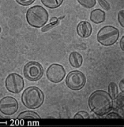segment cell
Returning <instances> with one entry per match:
<instances>
[{
	"mask_svg": "<svg viewBox=\"0 0 124 127\" xmlns=\"http://www.w3.org/2000/svg\"><path fill=\"white\" fill-rule=\"evenodd\" d=\"M106 19V13L100 9H93L90 14V20L96 24L103 23Z\"/></svg>",
	"mask_w": 124,
	"mask_h": 127,
	"instance_id": "cell-11",
	"label": "cell"
},
{
	"mask_svg": "<svg viewBox=\"0 0 124 127\" xmlns=\"http://www.w3.org/2000/svg\"><path fill=\"white\" fill-rule=\"evenodd\" d=\"M68 62L70 65L74 68H79L83 64L82 56L76 51H73L68 57Z\"/></svg>",
	"mask_w": 124,
	"mask_h": 127,
	"instance_id": "cell-12",
	"label": "cell"
},
{
	"mask_svg": "<svg viewBox=\"0 0 124 127\" xmlns=\"http://www.w3.org/2000/svg\"><path fill=\"white\" fill-rule=\"evenodd\" d=\"M109 114V113H108ZM106 119H121V118H123L121 115H119V114L116 113V112H111L106 117Z\"/></svg>",
	"mask_w": 124,
	"mask_h": 127,
	"instance_id": "cell-22",
	"label": "cell"
},
{
	"mask_svg": "<svg viewBox=\"0 0 124 127\" xmlns=\"http://www.w3.org/2000/svg\"><path fill=\"white\" fill-rule=\"evenodd\" d=\"M47 79L53 83H59L66 76V70L62 65L54 63L48 67L47 72Z\"/></svg>",
	"mask_w": 124,
	"mask_h": 127,
	"instance_id": "cell-9",
	"label": "cell"
},
{
	"mask_svg": "<svg viewBox=\"0 0 124 127\" xmlns=\"http://www.w3.org/2000/svg\"><path fill=\"white\" fill-rule=\"evenodd\" d=\"M73 118L74 119H89L90 116L88 112H85V111H80L73 116Z\"/></svg>",
	"mask_w": 124,
	"mask_h": 127,
	"instance_id": "cell-18",
	"label": "cell"
},
{
	"mask_svg": "<svg viewBox=\"0 0 124 127\" xmlns=\"http://www.w3.org/2000/svg\"><path fill=\"white\" fill-rule=\"evenodd\" d=\"M108 90H109V94L110 95V96L113 99H115L119 95V88H118L117 85L114 82H110L108 87Z\"/></svg>",
	"mask_w": 124,
	"mask_h": 127,
	"instance_id": "cell-16",
	"label": "cell"
},
{
	"mask_svg": "<svg viewBox=\"0 0 124 127\" xmlns=\"http://www.w3.org/2000/svg\"><path fill=\"white\" fill-rule=\"evenodd\" d=\"M120 46L121 48V50L124 51V36H122L121 41H120Z\"/></svg>",
	"mask_w": 124,
	"mask_h": 127,
	"instance_id": "cell-24",
	"label": "cell"
},
{
	"mask_svg": "<svg viewBox=\"0 0 124 127\" xmlns=\"http://www.w3.org/2000/svg\"><path fill=\"white\" fill-rule=\"evenodd\" d=\"M65 17V16H60V17H56L54 16L50 19V23L48 24L47 25H44L42 29H41V32H47L48 31L51 30L52 29H54V27H56L60 24V21L63 19Z\"/></svg>",
	"mask_w": 124,
	"mask_h": 127,
	"instance_id": "cell-14",
	"label": "cell"
},
{
	"mask_svg": "<svg viewBox=\"0 0 124 127\" xmlns=\"http://www.w3.org/2000/svg\"><path fill=\"white\" fill-rule=\"evenodd\" d=\"M18 120L24 119H41V117L35 112L33 111H24L21 112L17 117Z\"/></svg>",
	"mask_w": 124,
	"mask_h": 127,
	"instance_id": "cell-13",
	"label": "cell"
},
{
	"mask_svg": "<svg viewBox=\"0 0 124 127\" xmlns=\"http://www.w3.org/2000/svg\"><path fill=\"white\" fill-rule=\"evenodd\" d=\"M0 119H5L4 117H3L2 116H1V115H0Z\"/></svg>",
	"mask_w": 124,
	"mask_h": 127,
	"instance_id": "cell-25",
	"label": "cell"
},
{
	"mask_svg": "<svg viewBox=\"0 0 124 127\" xmlns=\"http://www.w3.org/2000/svg\"><path fill=\"white\" fill-rule=\"evenodd\" d=\"M98 4L103 8L104 10L109 11L111 9V6L106 0H98Z\"/></svg>",
	"mask_w": 124,
	"mask_h": 127,
	"instance_id": "cell-19",
	"label": "cell"
},
{
	"mask_svg": "<svg viewBox=\"0 0 124 127\" xmlns=\"http://www.w3.org/2000/svg\"><path fill=\"white\" fill-rule=\"evenodd\" d=\"M86 83V77L82 72L73 70L70 72L66 77V85L70 90L78 91L81 90Z\"/></svg>",
	"mask_w": 124,
	"mask_h": 127,
	"instance_id": "cell-5",
	"label": "cell"
},
{
	"mask_svg": "<svg viewBox=\"0 0 124 127\" xmlns=\"http://www.w3.org/2000/svg\"><path fill=\"white\" fill-rule=\"evenodd\" d=\"M93 31L91 24L86 21H82L78 23L76 27V32L77 34L80 37L86 38L91 35Z\"/></svg>",
	"mask_w": 124,
	"mask_h": 127,
	"instance_id": "cell-10",
	"label": "cell"
},
{
	"mask_svg": "<svg viewBox=\"0 0 124 127\" xmlns=\"http://www.w3.org/2000/svg\"><path fill=\"white\" fill-rule=\"evenodd\" d=\"M22 104L29 109H36L41 107L44 101V95L36 87H27L21 95Z\"/></svg>",
	"mask_w": 124,
	"mask_h": 127,
	"instance_id": "cell-2",
	"label": "cell"
},
{
	"mask_svg": "<svg viewBox=\"0 0 124 127\" xmlns=\"http://www.w3.org/2000/svg\"><path fill=\"white\" fill-rule=\"evenodd\" d=\"M19 110L18 101L14 97L7 96L0 100V112L6 116H11Z\"/></svg>",
	"mask_w": 124,
	"mask_h": 127,
	"instance_id": "cell-8",
	"label": "cell"
},
{
	"mask_svg": "<svg viewBox=\"0 0 124 127\" xmlns=\"http://www.w3.org/2000/svg\"><path fill=\"white\" fill-rule=\"evenodd\" d=\"M88 107L91 111L98 117H103L114 108V99L109 92L102 90L94 91L88 98Z\"/></svg>",
	"mask_w": 124,
	"mask_h": 127,
	"instance_id": "cell-1",
	"label": "cell"
},
{
	"mask_svg": "<svg viewBox=\"0 0 124 127\" xmlns=\"http://www.w3.org/2000/svg\"><path fill=\"white\" fill-rule=\"evenodd\" d=\"M26 21L34 28H41L49 20V13L43 6L36 5L29 8L26 14Z\"/></svg>",
	"mask_w": 124,
	"mask_h": 127,
	"instance_id": "cell-3",
	"label": "cell"
},
{
	"mask_svg": "<svg viewBox=\"0 0 124 127\" xmlns=\"http://www.w3.org/2000/svg\"><path fill=\"white\" fill-rule=\"evenodd\" d=\"M78 2L86 9H91L96 4V0H77Z\"/></svg>",
	"mask_w": 124,
	"mask_h": 127,
	"instance_id": "cell-17",
	"label": "cell"
},
{
	"mask_svg": "<svg viewBox=\"0 0 124 127\" xmlns=\"http://www.w3.org/2000/svg\"><path fill=\"white\" fill-rule=\"evenodd\" d=\"M23 73L28 80L37 81L43 76L44 68L39 63L36 61H30L24 67Z\"/></svg>",
	"mask_w": 124,
	"mask_h": 127,
	"instance_id": "cell-6",
	"label": "cell"
},
{
	"mask_svg": "<svg viewBox=\"0 0 124 127\" xmlns=\"http://www.w3.org/2000/svg\"><path fill=\"white\" fill-rule=\"evenodd\" d=\"M41 3L49 9H57L62 5L63 0H41Z\"/></svg>",
	"mask_w": 124,
	"mask_h": 127,
	"instance_id": "cell-15",
	"label": "cell"
},
{
	"mask_svg": "<svg viewBox=\"0 0 124 127\" xmlns=\"http://www.w3.org/2000/svg\"><path fill=\"white\" fill-rule=\"evenodd\" d=\"M16 1L20 5L29 6L33 4L35 1V0H16Z\"/></svg>",
	"mask_w": 124,
	"mask_h": 127,
	"instance_id": "cell-21",
	"label": "cell"
},
{
	"mask_svg": "<svg viewBox=\"0 0 124 127\" xmlns=\"http://www.w3.org/2000/svg\"><path fill=\"white\" fill-rule=\"evenodd\" d=\"M1 27H0V33H1Z\"/></svg>",
	"mask_w": 124,
	"mask_h": 127,
	"instance_id": "cell-26",
	"label": "cell"
},
{
	"mask_svg": "<svg viewBox=\"0 0 124 127\" xmlns=\"http://www.w3.org/2000/svg\"><path fill=\"white\" fill-rule=\"evenodd\" d=\"M118 21L122 27H124V11L121 10L118 14Z\"/></svg>",
	"mask_w": 124,
	"mask_h": 127,
	"instance_id": "cell-20",
	"label": "cell"
},
{
	"mask_svg": "<svg viewBox=\"0 0 124 127\" xmlns=\"http://www.w3.org/2000/svg\"><path fill=\"white\" fill-rule=\"evenodd\" d=\"M6 89L13 94H19L24 87L23 77L17 73H11L5 80Z\"/></svg>",
	"mask_w": 124,
	"mask_h": 127,
	"instance_id": "cell-7",
	"label": "cell"
},
{
	"mask_svg": "<svg viewBox=\"0 0 124 127\" xmlns=\"http://www.w3.org/2000/svg\"><path fill=\"white\" fill-rule=\"evenodd\" d=\"M119 87H120V90H121V91L122 92H124V80H121V82H120V83H119Z\"/></svg>",
	"mask_w": 124,
	"mask_h": 127,
	"instance_id": "cell-23",
	"label": "cell"
},
{
	"mask_svg": "<svg viewBox=\"0 0 124 127\" xmlns=\"http://www.w3.org/2000/svg\"><path fill=\"white\" fill-rule=\"evenodd\" d=\"M119 30L113 26H105L98 31L97 41L103 46H111L119 40Z\"/></svg>",
	"mask_w": 124,
	"mask_h": 127,
	"instance_id": "cell-4",
	"label": "cell"
}]
</instances>
